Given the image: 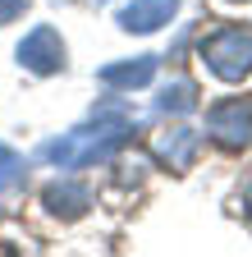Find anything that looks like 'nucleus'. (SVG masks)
<instances>
[{
  "label": "nucleus",
  "instance_id": "nucleus-10",
  "mask_svg": "<svg viewBox=\"0 0 252 257\" xmlns=\"http://www.w3.org/2000/svg\"><path fill=\"white\" fill-rule=\"evenodd\" d=\"M28 179V161L10 147V143H0V193H10Z\"/></svg>",
  "mask_w": 252,
  "mask_h": 257
},
{
  "label": "nucleus",
  "instance_id": "nucleus-9",
  "mask_svg": "<svg viewBox=\"0 0 252 257\" xmlns=\"http://www.w3.org/2000/svg\"><path fill=\"white\" fill-rule=\"evenodd\" d=\"M156 106H161L165 115H188V110H197V83H193V78L165 83L161 96H156Z\"/></svg>",
  "mask_w": 252,
  "mask_h": 257
},
{
  "label": "nucleus",
  "instance_id": "nucleus-5",
  "mask_svg": "<svg viewBox=\"0 0 252 257\" xmlns=\"http://www.w3.org/2000/svg\"><path fill=\"white\" fill-rule=\"evenodd\" d=\"M42 207H46L55 220H78V216H87V207H92V193H87V184H78V179H55V184L42 193Z\"/></svg>",
  "mask_w": 252,
  "mask_h": 257
},
{
  "label": "nucleus",
  "instance_id": "nucleus-4",
  "mask_svg": "<svg viewBox=\"0 0 252 257\" xmlns=\"http://www.w3.org/2000/svg\"><path fill=\"white\" fill-rule=\"evenodd\" d=\"M19 64L28 74H37V78H51V74H60L65 69V42H60V32L55 28H46V23H37L28 37L19 42Z\"/></svg>",
  "mask_w": 252,
  "mask_h": 257
},
{
  "label": "nucleus",
  "instance_id": "nucleus-6",
  "mask_svg": "<svg viewBox=\"0 0 252 257\" xmlns=\"http://www.w3.org/2000/svg\"><path fill=\"white\" fill-rule=\"evenodd\" d=\"M174 14H179V0H129L119 10V28L124 32H156Z\"/></svg>",
  "mask_w": 252,
  "mask_h": 257
},
{
  "label": "nucleus",
  "instance_id": "nucleus-7",
  "mask_svg": "<svg viewBox=\"0 0 252 257\" xmlns=\"http://www.w3.org/2000/svg\"><path fill=\"white\" fill-rule=\"evenodd\" d=\"M97 78L115 92H133V87H147L156 78V55H133V60H115V64H101Z\"/></svg>",
  "mask_w": 252,
  "mask_h": 257
},
{
  "label": "nucleus",
  "instance_id": "nucleus-1",
  "mask_svg": "<svg viewBox=\"0 0 252 257\" xmlns=\"http://www.w3.org/2000/svg\"><path fill=\"white\" fill-rule=\"evenodd\" d=\"M129 134H133L129 115H124L119 106H101V110H92L87 128H74V134H65V138L42 143L37 156L46 161V166H60V170L97 166V161H110L124 143H129Z\"/></svg>",
  "mask_w": 252,
  "mask_h": 257
},
{
  "label": "nucleus",
  "instance_id": "nucleus-12",
  "mask_svg": "<svg viewBox=\"0 0 252 257\" xmlns=\"http://www.w3.org/2000/svg\"><path fill=\"white\" fill-rule=\"evenodd\" d=\"M243 202H247V216H252V184H247V193H243Z\"/></svg>",
  "mask_w": 252,
  "mask_h": 257
},
{
  "label": "nucleus",
  "instance_id": "nucleus-3",
  "mask_svg": "<svg viewBox=\"0 0 252 257\" xmlns=\"http://www.w3.org/2000/svg\"><path fill=\"white\" fill-rule=\"evenodd\" d=\"M206 134L220 147H247L252 143V101H243V96L215 101L206 110Z\"/></svg>",
  "mask_w": 252,
  "mask_h": 257
},
{
  "label": "nucleus",
  "instance_id": "nucleus-2",
  "mask_svg": "<svg viewBox=\"0 0 252 257\" xmlns=\"http://www.w3.org/2000/svg\"><path fill=\"white\" fill-rule=\"evenodd\" d=\"M202 64L220 83H243L252 74V32L247 28H220L202 42Z\"/></svg>",
  "mask_w": 252,
  "mask_h": 257
},
{
  "label": "nucleus",
  "instance_id": "nucleus-8",
  "mask_svg": "<svg viewBox=\"0 0 252 257\" xmlns=\"http://www.w3.org/2000/svg\"><path fill=\"white\" fill-rule=\"evenodd\" d=\"M197 147H202V138L193 128H170V134L156 138V156H161L170 170H188L197 161Z\"/></svg>",
  "mask_w": 252,
  "mask_h": 257
},
{
  "label": "nucleus",
  "instance_id": "nucleus-11",
  "mask_svg": "<svg viewBox=\"0 0 252 257\" xmlns=\"http://www.w3.org/2000/svg\"><path fill=\"white\" fill-rule=\"evenodd\" d=\"M23 10H28V0H0V23H14Z\"/></svg>",
  "mask_w": 252,
  "mask_h": 257
}]
</instances>
